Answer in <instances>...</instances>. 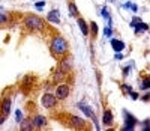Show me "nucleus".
I'll return each mask as SVG.
<instances>
[{
	"instance_id": "1",
	"label": "nucleus",
	"mask_w": 150,
	"mask_h": 131,
	"mask_svg": "<svg viewBox=\"0 0 150 131\" xmlns=\"http://www.w3.org/2000/svg\"><path fill=\"white\" fill-rule=\"evenodd\" d=\"M50 51H51V54L54 57H62L63 54H66L69 51V44L63 36L56 35L51 39V42H50Z\"/></svg>"
},
{
	"instance_id": "2",
	"label": "nucleus",
	"mask_w": 150,
	"mask_h": 131,
	"mask_svg": "<svg viewBox=\"0 0 150 131\" xmlns=\"http://www.w3.org/2000/svg\"><path fill=\"white\" fill-rule=\"evenodd\" d=\"M24 26L29 29V30H33V32H44L45 30V21L41 18V17H38V15H26L24 17Z\"/></svg>"
},
{
	"instance_id": "3",
	"label": "nucleus",
	"mask_w": 150,
	"mask_h": 131,
	"mask_svg": "<svg viewBox=\"0 0 150 131\" xmlns=\"http://www.w3.org/2000/svg\"><path fill=\"white\" fill-rule=\"evenodd\" d=\"M69 94H71V87H69V84L63 83V84H59V86L56 87L54 97L57 98V101H63V100H66V98L69 97Z\"/></svg>"
},
{
	"instance_id": "4",
	"label": "nucleus",
	"mask_w": 150,
	"mask_h": 131,
	"mask_svg": "<svg viewBox=\"0 0 150 131\" xmlns=\"http://www.w3.org/2000/svg\"><path fill=\"white\" fill-rule=\"evenodd\" d=\"M72 67H74V65H72V57H71V54H63V56H62L60 57V62H59V69H62V71H63V72H71L72 71Z\"/></svg>"
},
{
	"instance_id": "5",
	"label": "nucleus",
	"mask_w": 150,
	"mask_h": 131,
	"mask_svg": "<svg viewBox=\"0 0 150 131\" xmlns=\"http://www.w3.org/2000/svg\"><path fill=\"white\" fill-rule=\"evenodd\" d=\"M41 104L45 109H53V107L57 106V98L53 94H44L42 98H41Z\"/></svg>"
},
{
	"instance_id": "6",
	"label": "nucleus",
	"mask_w": 150,
	"mask_h": 131,
	"mask_svg": "<svg viewBox=\"0 0 150 131\" xmlns=\"http://www.w3.org/2000/svg\"><path fill=\"white\" fill-rule=\"evenodd\" d=\"M137 124H138V121H137L131 113L125 112V125H123L122 130H126V131H128V130H134Z\"/></svg>"
},
{
	"instance_id": "7",
	"label": "nucleus",
	"mask_w": 150,
	"mask_h": 131,
	"mask_svg": "<svg viewBox=\"0 0 150 131\" xmlns=\"http://www.w3.org/2000/svg\"><path fill=\"white\" fill-rule=\"evenodd\" d=\"M32 125H33V130H39V128H44L47 125V117L42 116V115H35L32 117Z\"/></svg>"
},
{
	"instance_id": "8",
	"label": "nucleus",
	"mask_w": 150,
	"mask_h": 131,
	"mask_svg": "<svg viewBox=\"0 0 150 131\" xmlns=\"http://www.w3.org/2000/svg\"><path fill=\"white\" fill-rule=\"evenodd\" d=\"M35 84V77L33 75H26L23 78V82H21V86L24 89V94H29V90L33 87Z\"/></svg>"
},
{
	"instance_id": "9",
	"label": "nucleus",
	"mask_w": 150,
	"mask_h": 131,
	"mask_svg": "<svg viewBox=\"0 0 150 131\" xmlns=\"http://www.w3.org/2000/svg\"><path fill=\"white\" fill-rule=\"evenodd\" d=\"M69 124H71L74 128H77V130H80V128H84V127H86L84 119H81L80 116H75V115H69Z\"/></svg>"
},
{
	"instance_id": "10",
	"label": "nucleus",
	"mask_w": 150,
	"mask_h": 131,
	"mask_svg": "<svg viewBox=\"0 0 150 131\" xmlns=\"http://www.w3.org/2000/svg\"><path fill=\"white\" fill-rule=\"evenodd\" d=\"M102 122L105 127H112V124H114V116H112V112L110 109L104 110V116H102Z\"/></svg>"
},
{
	"instance_id": "11",
	"label": "nucleus",
	"mask_w": 150,
	"mask_h": 131,
	"mask_svg": "<svg viewBox=\"0 0 150 131\" xmlns=\"http://www.w3.org/2000/svg\"><path fill=\"white\" fill-rule=\"evenodd\" d=\"M47 21L50 23H54V24H59L60 23V12L59 9H53V11H50L48 14H47Z\"/></svg>"
},
{
	"instance_id": "12",
	"label": "nucleus",
	"mask_w": 150,
	"mask_h": 131,
	"mask_svg": "<svg viewBox=\"0 0 150 131\" xmlns=\"http://www.w3.org/2000/svg\"><path fill=\"white\" fill-rule=\"evenodd\" d=\"M0 113H3L5 116H9L11 113V98H3L0 102Z\"/></svg>"
},
{
	"instance_id": "13",
	"label": "nucleus",
	"mask_w": 150,
	"mask_h": 131,
	"mask_svg": "<svg viewBox=\"0 0 150 131\" xmlns=\"http://www.w3.org/2000/svg\"><path fill=\"white\" fill-rule=\"evenodd\" d=\"M77 107H78V109H80L87 117H90V119L95 121V112H93L89 106H87V104H84V102H78V106H77Z\"/></svg>"
},
{
	"instance_id": "14",
	"label": "nucleus",
	"mask_w": 150,
	"mask_h": 131,
	"mask_svg": "<svg viewBox=\"0 0 150 131\" xmlns=\"http://www.w3.org/2000/svg\"><path fill=\"white\" fill-rule=\"evenodd\" d=\"M68 78V72H63L62 69H59L57 68V71L54 72V75H53V83L54 84H57V83H62V82H65Z\"/></svg>"
},
{
	"instance_id": "15",
	"label": "nucleus",
	"mask_w": 150,
	"mask_h": 131,
	"mask_svg": "<svg viewBox=\"0 0 150 131\" xmlns=\"http://www.w3.org/2000/svg\"><path fill=\"white\" fill-rule=\"evenodd\" d=\"M20 130H21V131H32V130H33L32 117H27V119H21V122H20Z\"/></svg>"
},
{
	"instance_id": "16",
	"label": "nucleus",
	"mask_w": 150,
	"mask_h": 131,
	"mask_svg": "<svg viewBox=\"0 0 150 131\" xmlns=\"http://www.w3.org/2000/svg\"><path fill=\"white\" fill-rule=\"evenodd\" d=\"M77 23H78V27L81 29V33L84 36H89V26H87L86 20H83L81 17H77Z\"/></svg>"
},
{
	"instance_id": "17",
	"label": "nucleus",
	"mask_w": 150,
	"mask_h": 131,
	"mask_svg": "<svg viewBox=\"0 0 150 131\" xmlns=\"http://www.w3.org/2000/svg\"><path fill=\"white\" fill-rule=\"evenodd\" d=\"M134 27H135V33L138 35V33H141V32H147V30H149V24H147V23H143V21H138V23L134 26Z\"/></svg>"
},
{
	"instance_id": "18",
	"label": "nucleus",
	"mask_w": 150,
	"mask_h": 131,
	"mask_svg": "<svg viewBox=\"0 0 150 131\" xmlns=\"http://www.w3.org/2000/svg\"><path fill=\"white\" fill-rule=\"evenodd\" d=\"M111 47L116 53H119V51H122L125 48V44L122 41H119V39H111Z\"/></svg>"
},
{
	"instance_id": "19",
	"label": "nucleus",
	"mask_w": 150,
	"mask_h": 131,
	"mask_svg": "<svg viewBox=\"0 0 150 131\" xmlns=\"http://www.w3.org/2000/svg\"><path fill=\"white\" fill-rule=\"evenodd\" d=\"M68 8H69V15H71V17H80V15H78V8H77V5H75V2L69 0Z\"/></svg>"
},
{
	"instance_id": "20",
	"label": "nucleus",
	"mask_w": 150,
	"mask_h": 131,
	"mask_svg": "<svg viewBox=\"0 0 150 131\" xmlns=\"http://www.w3.org/2000/svg\"><path fill=\"white\" fill-rule=\"evenodd\" d=\"M89 35H92V38L95 39L96 36H98V24L93 21V23H90V26H89Z\"/></svg>"
},
{
	"instance_id": "21",
	"label": "nucleus",
	"mask_w": 150,
	"mask_h": 131,
	"mask_svg": "<svg viewBox=\"0 0 150 131\" xmlns=\"http://www.w3.org/2000/svg\"><path fill=\"white\" fill-rule=\"evenodd\" d=\"M149 87H150V78H149V77L141 78V82H140V89H141V90H149Z\"/></svg>"
},
{
	"instance_id": "22",
	"label": "nucleus",
	"mask_w": 150,
	"mask_h": 131,
	"mask_svg": "<svg viewBox=\"0 0 150 131\" xmlns=\"http://www.w3.org/2000/svg\"><path fill=\"white\" fill-rule=\"evenodd\" d=\"M120 89H122V92H123L125 95H129V94L132 92V87H131L129 84H120Z\"/></svg>"
},
{
	"instance_id": "23",
	"label": "nucleus",
	"mask_w": 150,
	"mask_h": 131,
	"mask_svg": "<svg viewBox=\"0 0 150 131\" xmlns=\"http://www.w3.org/2000/svg\"><path fill=\"white\" fill-rule=\"evenodd\" d=\"M123 6L126 8V9H131V11H134V12H137V11H138V6H137L135 3H129V2H128V3H125Z\"/></svg>"
},
{
	"instance_id": "24",
	"label": "nucleus",
	"mask_w": 150,
	"mask_h": 131,
	"mask_svg": "<svg viewBox=\"0 0 150 131\" xmlns=\"http://www.w3.org/2000/svg\"><path fill=\"white\" fill-rule=\"evenodd\" d=\"M9 21V15L8 14H3V12H0V24H5Z\"/></svg>"
},
{
	"instance_id": "25",
	"label": "nucleus",
	"mask_w": 150,
	"mask_h": 131,
	"mask_svg": "<svg viewBox=\"0 0 150 131\" xmlns=\"http://www.w3.org/2000/svg\"><path fill=\"white\" fill-rule=\"evenodd\" d=\"M104 35H105V36H108V38H110V36L112 35V29L110 27V26H108V27H105V29H104Z\"/></svg>"
},
{
	"instance_id": "26",
	"label": "nucleus",
	"mask_w": 150,
	"mask_h": 131,
	"mask_svg": "<svg viewBox=\"0 0 150 131\" xmlns=\"http://www.w3.org/2000/svg\"><path fill=\"white\" fill-rule=\"evenodd\" d=\"M15 116H17V117H15L17 122L20 124V122H21V119H23V113H21V110H17V112H15Z\"/></svg>"
},
{
	"instance_id": "27",
	"label": "nucleus",
	"mask_w": 150,
	"mask_h": 131,
	"mask_svg": "<svg viewBox=\"0 0 150 131\" xmlns=\"http://www.w3.org/2000/svg\"><path fill=\"white\" fill-rule=\"evenodd\" d=\"M38 9H42L44 6H45V2H44V0H39V2H36V5H35Z\"/></svg>"
},
{
	"instance_id": "28",
	"label": "nucleus",
	"mask_w": 150,
	"mask_h": 131,
	"mask_svg": "<svg viewBox=\"0 0 150 131\" xmlns=\"http://www.w3.org/2000/svg\"><path fill=\"white\" fill-rule=\"evenodd\" d=\"M149 98H150V95H149V92H146L143 97H141V100L144 101V102H149Z\"/></svg>"
},
{
	"instance_id": "29",
	"label": "nucleus",
	"mask_w": 150,
	"mask_h": 131,
	"mask_svg": "<svg viewBox=\"0 0 150 131\" xmlns=\"http://www.w3.org/2000/svg\"><path fill=\"white\" fill-rule=\"evenodd\" d=\"M129 72H131V68H129V67H125V69H123V77H126Z\"/></svg>"
},
{
	"instance_id": "30",
	"label": "nucleus",
	"mask_w": 150,
	"mask_h": 131,
	"mask_svg": "<svg viewBox=\"0 0 150 131\" xmlns=\"http://www.w3.org/2000/svg\"><path fill=\"white\" fill-rule=\"evenodd\" d=\"M129 95H131V98H132V100H138V97H140V95L137 94V92H134V90H132V92H131Z\"/></svg>"
},
{
	"instance_id": "31",
	"label": "nucleus",
	"mask_w": 150,
	"mask_h": 131,
	"mask_svg": "<svg viewBox=\"0 0 150 131\" xmlns=\"http://www.w3.org/2000/svg\"><path fill=\"white\" fill-rule=\"evenodd\" d=\"M6 117H8V116H5L3 113H0V125H2V124L6 121Z\"/></svg>"
},
{
	"instance_id": "32",
	"label": "nucleus",
	"mask_w": 150,
	"mask_h": 131,
	"mask_svg": "<svg viewBox=\"0 0 150 131\" xmlns=\"http://www.w3.org/2000/svg\"><path fill=\"white\" fill-rule=\"evenodd\" d=\"M143 127H144V130H146V131L150 128V127H149V119H146V121L143 122Z\"/></svg>"
},
{
	"instance_id": "33",
	"label": "nucleus",
	"mask_w": 150,
	"mask_h": 131,
	"mask_svg": "<svg viewBox=\"0 0 150 131\" xmlns=\"http://www.w3.org/2000/svg\"><path fill=\"white\" fill-rule=\"evenodd\" d=\"M123 57H125V56H123V54L120 53V51H119V53H116V59H117V60H122Z\"/></svg>"
}]
</instances>
